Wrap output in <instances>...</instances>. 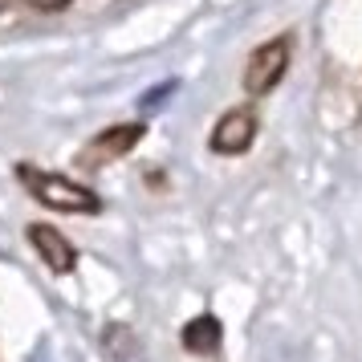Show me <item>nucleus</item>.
Wrapping results in <instances>:
<instances>
[{
  "label": "nucleus",
  "mask_w": 362,
  "mask_h": 362,
  "mask_svg": "<svg viewBox=\"0 0 362 362\" xmlns=\"http://www.w3.org/2000/svg\"><path fill=\"white\" fill-rule=\"evenodd\" d=\"M17 180L37 204H45L53 212H66V216H98L102 212L98 192H90L86 183H74L69 175L41 171L33 163H17Z\"/></svg>",
  "instance_id": "nucleus-1"
},
{
  "label": "nucleus",
  "mask_w": 362,
  "mask_h": 362,
  "mask_svg": "<svg viewBox=\"0 0 362 362\" xmlns=\"http://www.w3.org/2000/svg\"><path fill=\"white\" fill-rule=\"evenodd\" d=\"M289 53H293L289 33H281V37H273V41H264V45L252 49V57H248V66H245V90L252 94V98L269 94V90L285 78V69H289Z\"/></svg>",
  "instance_id": "nucleus-2"
},
{
  "label": "nucleus",
  "mask_w": 362,
  "mask_h": 362,
  "mask_svg": "<svg viewBox=\"0 0 362 362\" xmlns=\"http://www.w3.org/2000/svg\"><path fill=\"white\" fill-rule=\"evenodd\" d=\"M143 134H147V131H143V122H127V127H110V131L94 134V139L78 151V167H86V171H102L106 163L122 159V155H127Z\"/></svg>",
  "instance_id": "nucleus-3"
},
{
  "label": "nucleus",
  "mask_w": 362,
  "mask_h": 362,
  "mask_svg": "<svg viewBox=\"0 0 362 362\" xmlns=\"http://www.w3.org/2000/svg\"><path fill=\"white\" fill-rule=\"evenodd\" d=\"M29 245L37 248V257H41V264H49V273H57V277H66V273H74V264H78V248H74V240H69L62 228H53V224H29Z\"/></svg>",
  "instance_id": "nucleus-4"
},
{
  "label": "nucleus",
  "mask_w": 362,
  "mask_h": 362,
  "mask_svg": "<svg viewBox=\"0 0 362 362\" xmlns=\"http://www.w3.org/2000/svg\"><path fill=\"white\" fill-rule=\"evenodd\" d=\"M252 139H257V115L248 106H236L212 127L208 143H212L216 155H245L252 147Z\"/></svg>",
  "instance_id": "nucleus-5"
},
{
  "label": "nucleus",
  "mask_w": 362,
  "mask_h": 362,
  "mask_svg": "<svg viewBox=\"0 0 362 362\" xmlns=\"http://www.w3.org/2000/svg\"><path fill=\"white\" fill-rule=\"evenodd\" d=\"M183 346H187L192 354H212L216 346H220V322H216L212 313L192 317L187 329H183Z\"/></svg>",
  "instance_id": "nucleus-6"
},
{
  "label": "nucleus",
  "mask_w": 362,
  "mask_h": 362,
  "mask_svg": "<svg viewBox=\"0 0 362 362\" xmlns=\"http://www.w3.org/2000/svg\"><path fill=\"white\" fill-rule=\"evenodd\" d=\"M29 4H33V8H41V13H62L69 0H29Z\"/></svg>",
  "instance_id": "nucleus-7"
},
{
  "label": "nucleus",
  "mask_w": 362,
  "mask_h": 362,
  "mask_svg": "<svg viewBox=\"0 0 362 362\" xmlns=\"http://www.w3.org/2000/svg\"><path fill=\"white\" fill-rule=\"evenodd\" d=\"M0 8H4V0H0Z\"/></svg>",
  "instance_id": "nucleus-8"
}]
</instances>
